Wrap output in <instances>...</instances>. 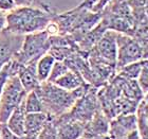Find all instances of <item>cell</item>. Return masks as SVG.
<instances>
[{
    "label": "cell",
    "instance_id": "obj_1",
    "mask_svg": "<svg viewBox=\"0 0 148 139\" xmlns=\"http://www.w3.org/2000/svg\"><path fill=\"white\" fill-rule=\"evenodd\" d=\"M54 13L40 6H18L5 14V27L16 34L25 35L43 31L52 20Z\"/></svg>",
    "mask_w": 148,
    "mask_h": 139
},
{
    "label": "cell",
    "instance_id": "obj_2",
    "mask_svg": "<svg viewBox=\"0 0 148 139\" xmlns=\"http://www.w3.org/2000/svg\"><path fill=\"white\" fill-rule=\"evenodd\" d=\"M90 85L91 84L85 82L77 89L69 91L53 82L45 81L39 83L34 90L41 100L45 113L51 117H58L71 109L77 98L82 96Z\"/></svg>",
    "mask_w": 148,
    "mask_h": 139
},
{
    "label": "cell",
    "instance_id": "obj_3",
    "mask_svg": "<svg viewBox=\"0 0 148 139\" xmlns=\"http://www.w3.org/2000/svg\"><path fill=\"white\" fill-rule=\"evenodd\" d=\"M101 17L102 12H93L78 6L68 12L54 14L52 19L58 27V34L68 35L77 45L93 27L99 24Z\"/></svg>",
    "mask_w": 148,
    "mask_h": 139
},
{
    "label": "cell",
    "instance_id": "obj_4",
    "mask_svg": "<svg viewBox=\"0 0 148 139\" xmlns=\"http://www.w3.org/2000/svg\"><path fill=\"white\" fill-rule=\"evenodd\" d=\"M50 49V35L47 31H39L25 34L20 49L14 59L18 64H31L38 59Z\"/></svg>",
    "mask_w": 148,
    "mask_h": 139
},
{
    "label": "cell",
    "instance_id": "obj_5",
    "mask_svg": "<svg viewBox=\"0 0 148 139\" xmlns=\"http://www.w3.org/2000/svg\"><path fill=\"white\" fill-rule=\"evenodd\" d=\"M27 91L16 74L8 77L0 93V122H6L13 111L25 100Z\"/></svg>",
    "mask_w": 148,
    "mask_h": 139
},
{
    "label": "cell",
    "instance_id": "obj_6",
    "mask_svg": "<svg viewBox=\"0 0 148 139\" xmlns=\"http://www.w3.org/2000/svg\"><path fill=\"white\" fill-rule=\"evenodd\" d=\"M147 59V46L129 35H116V71L130 63Z\"/></svg>",
    "mask_w": 148,
    "mask_h": 139
},
{
    "label": "cell",
    "instance_id": "obj_7",
    "mask_svg": "<svg viewBox=\"0 0 148 139\" xmlns=\"http://www.w3.org/2000/svg\"><path fill=\"white\" fill-rule=\"evenodd\" d=\"M116 35L117 32L107 30L89 50L87 55H92L115 65L116 62ZM116 67V66H115Z\"/></svg>",
    "mask_w": 148,
    "mask_h": 139
},
{
    "label": "cell",
    "instance_id": "obj_8",
    "mask_svg": "<svg viewBox=\"0 0 148 139\" xmlns=\"http://www.w3.org/2000/svg\"><path fill=\"white\" fill-rule=\"evenodd\" d=\"M23 37L25 35L13 33L5 28L0 31V70L14 59L21 47Z\"/></svg>",
    "mask_w": 148,
    "mask_h": 139
},
{
    "label": "cell",
    "instance_id": "obj_9",
    "mask_svg": "<svg viewBox=\"0 0 148 139\" xmlns=\"http://www.w3.org/2000/svg\"><path fill=\"white\" fill-rule=\"evenodd\" d=\"M136 129V118L134 113L117 115L116 117L110 119L108 131V138L123 139L128 134Z\"/></svg>",
    "mask_w": 148,
    "mask_h": 139
},
{
    "label": "cell",
    "instance_id": "obj_10",
    "mask_svg": "<svg viewBox=\"0 0 148 139\" xmlns=\"http://www.w3.org/2000/svg\"><path fill=\"white\" fill-rule=\"evenodd\" d=\"M110 119L99 108L84 127L82 138H108Z\"/></svg>",
    "mask_w": 148,
    "mask_h": 139
},
{
    "label": "cell",
    "instance_id": "obj_11",
    "mask_svg": "<svg viewBox=\"0 0 148 139\" xmlns=\"http://www.w3.org/2000/svg\"><path fill=\"white\" fill-rule=\"evenodd\" d=\"M53 118L57 127V138H82L85 123L68 117L66 113Z\"/></svg>",
    "mask_w": 148,
    "mask_h": 139
},
{
    "label": "cell",
    "instance_id": "obj_12",
    "mask_svg": "<svg viewBox=\"0 0 148 139\" xmlns=\"http://www.w3.org/2000/svg\"><path fill=\"white\" fill-rule=\"evenodd\" d=\"M50 116L45 111L27 113L25 119V138H38Z\"/></svg>",
    "mask_w": 148,
    "mask_h": 139
},
{
    "label": "cell",
    "instance_id": "obj_13",
    "mask_svg": "<svg viewBox=\"0 0 148 139\" xmlns=\"http://www.w3.org/2000/svg\"><path fill=\"white\" fill-rule=\"evenodd\" d=\"M16 75L18 77L20 83L22 84L27 93L34 90L40 83L36 73V63L18 64Z\"/></svg>",
    "mask_w": 148,
    "mask_h": 139
},
{
    "label": "cell",
    "instance_id": "obj_14",
    "mask_svg": "<svg viewBox=\"0 0 148 139\" xmlns=\"http://www.w3.org/2000/svg\"><path fill=\"white\" fill-rule=\"evenodd\" d=\"M25 100L22 101L17 107L13 111L10 115L9 119L6 121L8 127L10 130L15 134L19 139L25 138Z\"/></svg>",
    "mask_w": 148,
    "mask_h": 139
},
{
    "label": "cell",
    "instance_id": "obj_15",
    "mask_svg": "<svg viewBox=\"0 0 148 139\" xmlns=\"http://www.w3.org/2000/svg\"><path fill=\"white\" fill-rule=\"evenodd\" d=\"M136 129L139 131L141 139L148 138V100L145 96L139 102L136 108Z\"/></svg>",
    "mask_w": 148,
    "mask_h": 139
},
{
    "label": "cell",
    "instance_id": "obj_16",
    "mask_svg": "<svg viewBox=\"0 0 148 139\" xmlns=\"http://www.w3.org/2000/svg\"><path fill=\"white\" fill-rule=\"evenodd\" d=\"M53 83L56 84L57 86L62 87V88H64V89H66V90L73 91V90L77 89L79 86H82V85L85 83V80H84L83 77H82L78 72L69 69V70L67 71V72H65L62 75L57 77Z\"/></svg>",
    "mask_w": 148,
    "mask_h": 139
},
{
    "label": "cell",
    "instance_id": "obj_17",
    "mask_svg": "<svg viewBox=\"0 0 148 139\" xmlns=\"http://www.w3.org/2000/svg\"><path fill=\"white\" fill-rule=\"evenodd\" d=\"M55 61L56 59L48 52L46 54H43L36 62V73L38 81L40 83L45 82V81H48Z\"/></svg>",
    "mask_w": 148,
    "mask_h": 139
},
{
    "label": "cell",
    "instance_id": "obj_18",
    "mask_svg": "<svg viewBox=\"0 0 148 139\" xmlns=\"http://www.w3.org/2000/svg\"><path fill=\"white\" fill-rule=\"evenodd\" d=\"M147 63V59H141V61H138V62H133L130 63L128 65L124 66L123 68H121L120 70L116 71V74L121 75L123 77H126V79H132V80H136L138 77H139L140 72L142 70L144 64Z\"/></svg>",
    "mask_w": 148,
    "mask_h": 139
},
{
    "label": "cell",
    "instance_id": "obj_19",
    "mask_svg": "<svg viewBox=\"0 0 148 139\" xmlns=\"http://www.w3.org/2000/svg\"><path fill=\"white\" fill-rule=\"evenodd\" d=\"M25 108L27 113H39L43 111V105L41 100L35 90H31L27 93L25 98Z\"/></svg>",
    "mask_w": 148,
    "mask_h": 139
},
{
    "label": "cell",
    "instance_id": "obj_20",
    "mask_svg": "<svg viewBox=\"0 0 148 139\" xmlns=\"http://www.w3.org/2000/svg\"><path fill=\"white\" fill-rule=\"evenodd\" d=\"M38 138L41 139H56L57 138V127L54 121V118L50 116L49 120L47 121L43 129L38 135Z\"/></svg>",
    "mask_w": 148,
    "mask_h": 139
},
{
    "label": "cell",
    "instance_id": "obj_21",
    "mask_svg": "<svg viewBox=\"0 0 148 139\" xmlns=\"http://www.w3.org/2000/svg\"><path fill=\"white\" fill-rule=\"evenodd\" d=\"M68 70H69V67L67 66V64H66L64 61H55L48 81H50V82H54L57 77L62 75V74L65 73V72H67Z\"/></svg>",
    "mask_w": 148,
    "mask_h": 139
},
{
    "label": "cell",
    "instance_id": "obj_22",
    "mask_svg": "<svg viewBox=\"0 0 148 139\" xmlns=\"http://www.w3.org/2000/svg\"><path fill=\"white\" fill-rule=\"evenodd\" d=\"M136 82L139 84L140 88L145 95H147L148 91V63L144 64L142 70L140 72L139 77L136 79Z\"/></svg>",
    "mask_w": 148,
    "mask_h": 139
},
{
    "label": "cell",
    "instance_id": "obj_23",
    "mask_svg": "<svg viewBox=\"0 0 148 139\" xmlns=\"http://www.w3.org/2000/svg\"><path fill=\"white\" fill-rule=\"evenodd\" d=\"M0 138L1 139H15L18 138L12 131L10 130L6 122H0ZM19 139V138H18Z\"/></svg>",
    "mask_w": 148,
    "mask_h": 139
},
{
    "label": "cell",
    "instance_id": "obj_24",
    "mask_svg": "<svg viewBox=\"0 0 148 139\" xmlns=\"http://www.w3.org/2000/svg\"><path fill=\"white\" fill-rule=\"evenodd\" d=\"M16 8L13 0H0V11L3 13H9Z\"/></svg>",
    "mask_w": 148,
    "mask_h": 139
},
{
    "label": "cell",
    "instance_id": "obj_25",
    "mask_svg": "<svg viewBox=\"0 0 148 139\" xmlns=\"http://www.w3.org/2000/svg\"><path fill=\"white\" fill-rule=\"evenodd\" d=\"M9 75H10L9 69H8V67H6V65H5L1 70H0V93H1L3 85H4V83H5V81Z\"/></svg>",
    "mask_w": 148,
    "mask_h": 139
},
{
    "label": "cell",
    "instance_id": "obj_26",
    "mask_svg": "<svg viewBox=\"0 0 148 139\" xmlns=\"http://www.w3.org/2000/svg\"><path fill=\"white\" fill-rule=\"evenodd\" d=\"M15 3L16 8L18 6H32L33 0H13Z\"/></svg>",
    "mask_w": 148,
    "mask_h": 139
},
{
    "label": "cell",
    "instance_id": "obj_27",
    "mask_svg": "<svg viewBox=\"0 0 148 139\" xmlns=\"http://www.w3.org/2000/svg\"><path fill=\"white\" fill-rule=\"evenodd\" d=\"M5 27V13L0 11V31Z\"/></svg>",
    "mask_w": 148,
    "mask_h": 139
}]
</instances>
